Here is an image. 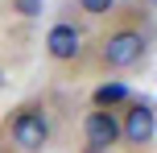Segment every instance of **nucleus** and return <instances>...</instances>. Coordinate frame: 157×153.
<instances>
[{"label":"nucleus","instance_id":"nucleus-1","mask_svg":"<svg viewBox=\"0 0 157 153\" xmlns=\"http://www.w3.org/2000/svg\"><path fill=\"white\" fill-rule=\"evenodd\" d=\"M145 54H149V37H145L141 29H116V33H108L103 46H99V62L112 66V71H128V66H136Z\"/></svg>","mask_w":157,"mask_h":153},{"label":"nucleus","instance_id":"nucleus-2","mask_svg":"<svg viewBox=\"0 0 157 153\" xmlns=\"http://www.w3.org/2000/svg\"><path fill=\"white\" fill-rule=\"evenodd\" d=\"M8 141H13L21 153H37L50 141V116L41 108H21L8 124Z\"/></svg>","mask_w":157,"mask_h":153},{"label":"nucleus","instance_id":"nucleus-3","mask_svg":"<svg viewBox=\"0 0 157 153\" xmlns=\"http://www.w3.org/2000/svg\"><path fill=\"white\" fill-rule=\"evenodd\" d=\"M153 137H157V112H153V104L149 99H132L128 112H124V120H120V141L141 149V145H153Z\"/></svg>","mask_w":157,"mask_h":153},{"label":"nucleus","instance_id":"nucleus-4","mask_svg":"<svg viewBox=\"0 0 157 153\" xmlns=\"http://www.w3.org/2000/svg\"><path fill=\"white\" fill-rule=\"evenodd\" d=\"M83 141H87L91 153H108L112 145H120V116L91 108V112L83 116Z\"/></svg>","mask_w":157,"mask_h":153},{"label":"nucleus","instance_id":"nucleus-5","mask_svg":"<svg viewBox=\"0 0 157 153\" xmlns=\"http://www.w3.org/2000/svg\"><path fill=\"white\" fill-rule=\"evenodd\" d=\"M46 54L54 58V62H75V58L83 54V33H78L71 21L50 25V33H46Z\"/></svg>","mask_w":157,"mask_h":153},{"label":"nucleus","instance_id":"nucleus-6","mask_svg":"<svg viewBox=\"0 0 157 153\" xmlns=\"http://www.w3.org/2000/svg\"><path fill=\"white\" fill-rule=\"evenodd\" d=\"M91 104L99 108V112H116V108H128V104H132V91H128V83L108 79V83H99V87L91 91Z\"/></svg>","mask_w":157,"mask_h":153},{"label":"nucleus","instance_id":"nucleus-7","mask_svg":"<svg viewBox=\"0 0 157 153\" xmlns=\"http://www.w3.org/2000/svg\"><path fill=\"white\" fill-rule=\"evenodd\" d=\"M41 4L46 0H13V13L25 17V21H33V17H41Z\"/></svg>","mask_w":157,"mask_h":153},{"label":"nucleus","instance_id":"nucleus-8","mask_svg":"<svg viewBox=\"0 0 157 153\" xmlns=\"http://www.w3.org/2000/svg\"><path fill=\"white\" fill-rule=\"evenodd\" d=\"M78 4H83V13L103 17V13H112V8H116V0H78Z\"/></svg>","mask_w":157,"mask_h":153},{"label":"nucleus","instance_id":"nucleus-9","mask_svg":"<svg viewBox=\"0 0 157 153\" xmlns=\"http://www.w3.org/2000/svg\"><path fill=\"white\" fill-rule=\"evenodd\" d=\"M145 8H153V0H145Z\"/></svg>","mask_w":157,"mask_h":153},{"label":"nucleus","instance_id":"nucleus-10","mask_svg":"<svg viewBox=\"0 0 157 153\" xmlns=\"http://www.w3.org/2000/svg\"><path fill=\"white\" fill-rule=\"evenodd\" d=\"M0 87H4V75H0Z\"/></svg>","mask_w":157,"mask_h":153}]
</instances>
